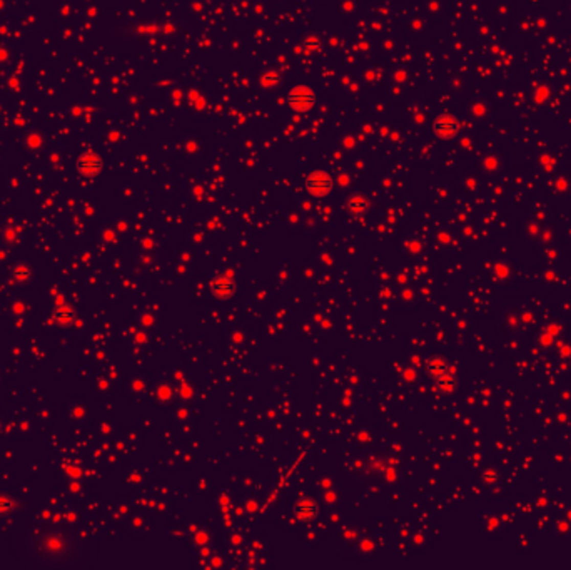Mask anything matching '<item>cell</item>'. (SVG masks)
<instances>
[{"mask_svg": "<svg viewBox=\"0 0 571 570\" xmlns=\"http://www.w3.org/2000/svg\"><path fill=\"white\" fill-rule=\"evenodd\" d=\"M284 104L291 112L308 114L317 105V92L308 84L293 86L284 97Z\"/></svg>", "mask_w": 571, "mask_h": 570, "instance_id": "6da1fadb", "label": "cell"}, {"mask_svg": "<svg viewBox=\"0 0 571 570\" xmlns=\"http://www.w3.org/2000/svg\"><path fill=\"white\" fill-rule=\"evenodd\" d=\"M426 373L434 379L441 393H451L456 388V371L441 356H433L426 362Z\"/></svg>", "mask_w": 571, "mask_h": 570, "instance_id": "7a4b0ae2", "label": "cell"}, {"mask_svg": "<svg viewBox=\"0 0 571 570\" xmlns=\"http://www.w3.org/2000/svg\"><path fill=\"white\" fill-rule=\"evenodd\" d=\"M302 187L309 196L321 199V198H327V196L334 191L336 181L331 173L322 171V169H316L304 176Z\"/></svg>", "mask_w": 571, "mask_h": 570, "instance_id": "3957f363", "label": "cell"}, {"mask_svg": "<svg viewBox=\"0 0 571 570\" xmlns=\"http://www.w3.org/2000/svg\"><path fill=\"white\" fill-rule=\"evenodd\" d=\"M104 166H105L104 157L92 147L82 151L77 157V164H75L77 173L82 177H85V179H95V177H99L102 174Z\"/></svg>", "mask_w": 571, "mask_h": 570, "instance_id": "277c9868", "label": "cell"}, {"mask_svg": "<svg viewBox=\"0 0 571 570\" xmlns=\"http://www.w3.org/2000/svg\"><path fill=\"white\" fill-rule=\"evenodd\" d=\"M431 129H433V134L437 139L446 141V139H454L459 134L461 124H459V119L453 116V114H441V116H437L433 121Z\"/></svg>", "mask_w": 571, "mask_h": 570, "instance_id": "5b68a950", "label": "cell"}, {"mask_svg": "<svg viewBox=\"0 0 571 570\" xmlns=\"http://www.w3.org/2000/svg\"><path fill=\"white\" fill-rule=\"evenodd\" d=\"M209 291L211 294L219 301H227L231 300L236 293V284L234 280L226 275H215L211 281H209Z\"/></svg>", "mask_w": 571, "mask_h": 570, "instance_id": "8992f818", "label": "cell"}, {"mask_svg": "<svg viewBox=\"0 0 571 570\" xmlns=\"http://www.w3.org/2000/svg\"><path fill=\"white\" fill-rule=\"evenodd\" d=\"M319 515V505L313 497H302L294 505V517L302 523L314 522Z\"/></svg>", "mask_w": 571, "mask_h": 570, "instance_id": "52a82bcc", "label": "cell"}, {"mask_svg": "<svg viewBox=\"0 0 571 570\" xmlns=\"http://www.w3.org/2000/svg\"><path fill=\"white\" fill-rule=\"evenodd\" d=\"M344 206L349 214L359 216V214H364L367 211V207H369V199H367L363 193H354L346 199Z\"/></svg>", "mask_w": 571, "mask_h": 570, "instance_id": "ba28073f", "label": "cell"}, {"mask_svg": "<svg viewBox=\"0 0 571 570\" xmlns=\"http://www.w3.org/2000/svg\"><path fill=\"white\" fill-rule=\"evenodd\" d=\"M52 318L59 323L60 326H71L75 320V311L67 303H57L52 313Z\"/></svg>", "mask_w": 571, "mask_h": 570, "instance_id": "9c48e42d", "label": "cell"}, {"mask_svg": "<svg viewBox=\"0 0 571 570\" xmlns=\"http://www.w3.org/2000/svg\"><path fill=\"white\" fill-rule=\"evenodd\" d=\"M281 80H282V74L279 71H276V69H266V71H262L257 77L259 86L264 87V89L276 87V86L281 84Z\"/></svg>", "mask_w": 571, "mask_h": 570, "instance_id": "30bf717a", "label": "cell"}, {"mask_svg": "<svg viewBox=\"0 0 571 570\" xmlns=\"http://www.w3.org/2000/svg\"><path fill=\"white\" fill-rule=\"evenodd\" d=\"M14 509H15L14 498H10L9 495H5V493H0V515H7Z\"/></svg>", "mask_w": 571, "mask_h": 570, "instance_id": "8fae6325", "label": "cell"}, {"mask_svg": "<svg viewBox=\"0 0 571 570\" xmlns=\"http://www.w3.org/2000/svg\"><path fill=\"white\" fill-rule=\"evenodd\" d=\"M12 273H14V276L18 281H25V280H29V276H30V268L25 264H17Z\"/></svg>", "mask_w": 571, "mask_h": 570, "instance_id": "7c38bea8", "label": "cell"}]
</instances>
